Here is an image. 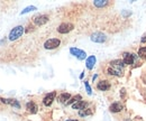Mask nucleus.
<instances>
[{
  "instance_id": "obj_26",
  "label": "nucleus",
  "mask_w": 146,
  "mask_h": 121,
  "mask_svg": "<svg viewBox=\"0 0 146 121\" xmlns=\"http://www.w3.org/2000/svg\"><path fill=\"white\" fill-rule=\"evenodd\" d=\"M125 91H126L125 89H121V90H120V95H121V98H123V97H125V93H126Z\"/></svg>"
},
{
  "instance_id": "obj_10",
  "label": "nucleus",
  "mask_w": 146,
  "mask_h": 121,
  "mask_svg": "<svg viewBox=\"0 0 146 121\" xmlns=\"http://www.w3.org/2000/svg\"><path fill=\"white\" fill-rule=\"evenodd\" d=\"M0 102L3 104H8L13 106L14 109H20V103L16 99H6V98H0Z\"/></svg>"
},
{
  "instance_id": "obj_19",
  "label": "nucleus",
  "mask_w": 146,
  "mask_h": 121,
  "mask_svg": "<svg viewBox=\"0 0 146 121\" xmlns=\"http://www.w3.org/2000/svg\"><path fill=\"white\" fill-rule=\"evenodd\" d=\"M107 73L111 75V76H117V77H120V76H123L124 74L123 73H120V72H118V71H116V69H113L112 67H108L107 69Z\"/></svg>"
},
{
  "instance_id": "obj_4",
  "label": "nucleus",
  "mask_w": 146,
  "mask_h": 121,
  "mask_svg": "<svg viewBox=\"0 0 146 121\" xmlns=\"http://www.w3.org/2000/svg\"><path fill=\"white\" fill-rule=\"evenodd\" d=\"M60 45H61V39L60 38H50L44 43V48L48 50V51H52V50L57 48Z\"/></svg>"
},
{
  "instance_id": "obj_5",
  "label": "nucleus",
  "mask_w": 146,
  "mask_h": 121,
  "mask_svg": "<svg viewBox=\"0 0 146 121\" xmlns=\"http://www.w3.org/2000/svg\"><path fill=\"white\" fill-rule=\"evenodd\" d=\"M74 29V25L71 22H62L58 27H57V33L62 35L69 34L70 32H72Z\"/></svg>"
},
{
  "instance_id": "obj_13",
  "label": "nucleus",
  "mask_w": 146,
  "mask_h": 121,
  "mask_svg": "<svg viewBox=\"0 0 146 121\" xmlns=\"http://www.w3.org/2000/svg\"><path fill=\"white\" fill-rule=\"evenodd\" d=\"M96 63H97V57H96L94 55H90V56H88V57H87V60H86V67H87V69L91 71V69L94 67Z\"/></svg>"
},
{
  "instance_id": "obj_14",
  "label": "nucleus",
  "mask_w": 146,
  "mask_h": 121,
  "mask_svg": "<svg viewBox=\"0 0 146 121\" xmlns=\"http://www.w3.org/2000/svg\"><path fill=\"white\" fill-rule=\"evenodd\" d=\"M71 108H72L73 110L81 111V110H84V109H87V108H88V102H87V101H84V100H81V101H78V102L73 103L72 105H71Z\"/></svg>"
},
{
  "instance_id": "obj_20",
  "label": "nucleus",
  "mask_w": 146,
  "mask_h": 121,
  "mask_svg": "<svg viewBox=\"0 0 146 121\" xmlns=\"http://www.w3.org/2000/svg\"><path fill=\"white\" fill-rule=\"evenodd\" d=\"M81 100H82V97H81V94H76V95L72 97V98L70 99V101H69L68 103L65 104V105H72L73 103H75V102H78V101H81Z\"/></svg>"
},
{
  "instance_id": "obj_11",
  "label": "nucleus",
  "mask_w": 146,
  "mask_h": 121,
  "mask_svg": "<svg viewBox=\"0 0 146 121\" xmlns=\"http://www.w3.org/2000/svg\"><path fill=\"white\" fill-rule=\"evenodd\" d=\"M110 87H111V84L108 80H100L98 83H97V89L101 92H106L108 91Z\"/></svg>"
},
{
  "instance_id": "obj_17",
  "label": "nucleus",
  "mask_w": 146,
  "mask_h": 121,
  "mask_svg": "<svg viewBox=\"0 0 146 121\" xmlns=\"http://www.w3.org/2000/svg\"><path fill=\"white\" fill-rule=\"evenodd\" d=\"M79 117H81V118H86V117H88V116H92L93 114V109L92 108H87V109H84V110H81V111H79Z\"/></svg>"
},
{
  "instance_id": "obj_29",
  "label": "nucleus",
  "mask_w": 146,
  "mask_h": 121,
  "mask_svg": "<svg viewBox=\"0 0 146 121\" xmlns=\"http://www.w3.org/2000/svg\"><path fill=\"white\" fill-rule=\"evenodd\" d=\"M65 121H79L78 119H66Z\"/></svg>"
},
{
  "instance_id": "obj_15",
  "label": "nucleus",
  "mask_w": 146,
  "mask_h": 121,
  "mask_svg": "<svg viewBox=\"0 0 146 121\" xmlns=\"http://www.w3.org/2000/svg\"><path fill=\"white\" fill-rule=\"evenodd\" d=\"M26 110L31 114H35V113H37V111H38V106H37V104L34 101H29V102L26 103Z\"/></svg>"
},
{
  "instance_id": "obj_8",
  "label": "nucleus",
  "mask_w": 146,
  "mask_h": 121,
  "mask_svg": "<svg viewBox=\"0 0 146 121\" xmlns=\"http://www.w3.org/2000/svg\"><path fill=\"white\" fill-rule=\"evenodd\" d=\"M56 91H53V92H50V93H47L44 98H43V104L45 105V106H51L52 103L54 102L55 98H56Z\"/></svg>"
},
{
  "instance_id": "obj_22",
  "label": "nucleus",
  "mask_w": 146,
  "mask_h": 121,
  "mask_svg": "<svg viewBox=\"0 0 146 121\" xmlns=\"http://www.w3.org/2000/svg\"><path fill=\"white\" fill-rule=\"evenodd\" d=\"M137 56L141 57V58H143V60H146V46H143V47H139L138 48Z\"/></svg>"
},
{
  "instance_id": "obj_23",
  "label": "nucleus",
  "mask_w": 146,
  "mask_h": 121,
  "mask_svg": "<svg viewBox=\"0 0 146 121\" xmlns=\"http://www.w3.org/2000/svg\"><path fill=\"white\" fill-rule=\"evenodd\" d=\"M84 87H86V91H87L88 95H92V89H91V87H90V84H89L88 81H84Z\"/></svg>"
},
{
  "instance_id": "obj_21",
  "label": "nucleus",
  "mask_w": 146,
  "mask_h": 121,
  "mask_svg": "<svg viewBox=\"0 0 146 121\" xmlns=\"http://www.w3.org/2000/svg\"><path fill=\"white\" fill-rule=\"evenodd\" d=\"M35 10H37V8L35 6H28V7L24 8V9L20 11V15H26V14L32 13V11H35Z\"/></svg>"
},
{
  "instance_id": "obj_24",
  "label": "nucleus",
  "mask_w": 146,
  "mask_h": 121,
  "mask_svg": "<svg viewBox=\"0 0 146 121\" xmlns=\"http://www.w3.org/2000/svg\"><path fill=\"white\" fill-rule=\"evenodd\" d=\"M141 43H142V44H145L146 43V33L142 36V38H141Z\"/></svg>"
},
{
  "instance_id": "obj_27",
  "label": "nucleus",
  "mask_w": 146,
  "mask_h": 121,
  "mask_svg": "<svg viewBox=\"0 0 146 121\" xmlns=\"http://www.w3.org/2000/svg\"><path fill=\"white\" fill-rule=\"evenodd\" d=\"M97 77H98V74H94V75H93V76H92V81H93V82H94V81H96V79H97Z\"/></svg>"
},
{
  "instance_id": "obj_6",
  "label": "nucleus",
  "mask_w": 146,
  "mask_h": 121,
  "mask_svg": "<svg viewBox=\"0 0 146 121\" xmlns=\"http://www.w3.org/2000/svg\"><path fill=\"white\" fill-rule=\"evenodd\" d=\"M109 66L124 74V71H125V66L126 65H125V63H124L123 60H113V61H111L109 63Z\"/></svg>"
},
{
  "instance_id": "obj_16",
  "label": "nucleus",
  "mask_w": 146,
  "mask_h": 121,
  "mask_svg": "<svg viewBox=\"0 0 146 121\" xmlns=\"http://www.w3.org/2000/svg\"><path fill=\"white\" fill-rule=\"evenodd\" d=\"M72 97H71V94L69 93V92H62L60 95H58V102H61V103L63 104H66L69 101H70V99H71Z\"/></svg>"
},
{
  "instance_id": "obj_25",
  "label": "nucleus",
  "mask_w": 146,
  "mask_h": 121,
  "mask_svg": "<svg viewBox=\"0 0 146 121\" xmlns=\"http://www.w3.org/2000/svg\"><path fill=\"white\" fill-rule=\"evenodd\" d=\"M130 14H131L130 11H126V10H123V15H124L125 17H128V16H129Z\"/></svg>"
},
{
  "instance_id": "obj_3",
  "label": "nucleus",
  "mask_w": 146,
  "mask_h": 121,
  "mask_svg": "<svg viewBox=\"0 0 146 121\" xmlns=\"http://www.w3.org/2000/svg\"><path fill=\"white\" fill-rule=\"evenodd\" d=\"M70 54L74 56L75 58H78L79 61H86L87 60V53L81 48L78 47H71L70 48Z\"/></svg>"
},
{
  "instance_id": "obj_1",
  "label": "nucleus",
  "mask_w": 146,
  "mask_h": 121,
  "mask_svg": "<svg viewBox=\"0 0 146 121\" xmlns=\"http://www.w3.org/2000/svg\"><path fill=\"white\" fill-rule=\"evenodd\" d=\"M24 33H25V27L21 26V25H18V26L14 27V28L10 30V33H9V35H8V39H9L10 42L17 40L19 37L23 36Z\"/></svg>"
},
{
  "instance_id": "obj_9",
  "label": "nucleus",
  "mask_w": 146,
  "mask_h": 121,
  "mask_svg": "<svg viewBox=\"0 0 146 121\" xmlns=\"http://www.w3.org/2000/svg\"><path fill=\"white\" fill-rule=\"evenodd\" d=\"M137 55L133 54V53H128L125 52L123 54V61L125 63V65H133L135 63V60H136Z\"/></svg>"
},
{
  "instance_id": "obj_28",
  "label": "nucleus",
  "mask_w": 146,
  "mask_h": 121,
  "mask_svg": "<svg viewBox=\"0 0 146 121\" xmlns=\"http://www.w3.org/2000/svg\"><path fill=\"white\" fill-rule=\"evenodd\" d=\"M83 76H84V71L81 73V75H80V79H83Z\"/></svg>"
},
{
  "instance_id": "obj_30",
  "label": "nucleus",
  "mask_w": 146,
  "mask_h": 121,
  "mask_svg": "<svg viewBox=\"0 0 146 121\" xmlns=\"http://www.w3.org/2000/svg\"><path fill=\"white\" fill-rule=\"evenodd\" d=\"M125 121H131V119H130V118H127V119H126Z\"/></svg>"
},
{
  "instance_id": "obj_2",
  "label": "nucleus",
  "mask_w": 146,
  "mask_h": 121,
  "mask_svg": "<svg viewBox=\"0 0 146 121\" xmlns=\"http://www.w3.org/2000/svg\"><path fill=\"white\" fill-rule=\"evenodd\" d=\"M90 39H91V42H93V43L104 44V43H106L108 40V37H107V35L101 33V32H94L90 36Z\"/></svg>"
},
{
  "instance_id": "obj_18",
  "label": "nucleus",
  "mask_w": 146,
  "mask_h": 121,
  "mask_svg": "<svg viewBox=\"0 0 146 121\" xmlns=\"http://www.w3.org/2000/svg\"><path fill=\"white\" fill-rule=\"evenodd\" d=\"M108 5H109L108 0H94L93 1V6L97 7V8H105Z\"/></svg>"
},
{
  "instance_id": "obj_12",
  "label": "nucleus",
  "mask_w": 146,
  "mask_h": 121,
  "mask_svg": "<svg viewBox=\"0 0 146 121\" xmlns=\"http://www.w3.org/2000/svg\"><path fill=\"white\" fill-rule=\"evenodd\" d=\"M123 110H124V105H123L121 102L116 101V102H113V103H111L109 105V111L111 113H119Z\"/></svg>"
},
{
  "instance_id": "obj_7",
  "label": "nucleus",
  "mask_w": 146,
  "mask_h": 121,
  "mask_svg": "<svg viewBox=\"0 0 146 121\" xmlns=\"http://www.w3.org/2000/svg\"><path fill=\"white\" fill-rule=\"evenodd\" d=\"M48 20H50V17H48L47 15H45V14L37 15V16H35V17L33 18V22H34V25H36V26H43V25H45L46 22H48Z\"/></svg>"
}]
</instances>
